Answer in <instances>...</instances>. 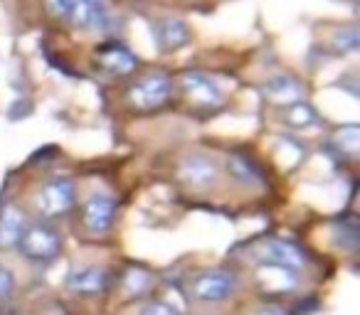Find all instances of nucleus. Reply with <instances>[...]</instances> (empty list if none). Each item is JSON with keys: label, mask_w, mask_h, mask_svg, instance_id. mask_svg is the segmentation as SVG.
<instances>
[{"label": "nucleus", "mask_w": 360, "mask_h": 315, "mask_svg": "<svg viewBox=\"0 0 360 315\" xmlns=\"http://www.w3.org/2000/svg\"><path fill=\"white\" fill-rule=\"evenodd\" d=\"M18 249L27 261L52 264L62 254V236L55 227L45 224V222H32L22 229L20 239H18Z\"/></svg>", "instance_id": "f257e3e1"}, {"label": "nucleus", "mask_w": 360, "mask_h": 315, "mask_svg": "<svg viewBox=\"0 0 360 315\" xmlns=\"http://www.w3.org/2000/svg\"><path fill=\"white\" fill-rule=\"evenodd\" d=\"M170 94H173V79L163 72H150L129 86L126 99L136 111H155L168 104Z\"/></svg>", "instance_id": "f03ea898"}, {"label": "nucleus", "mask_w": 360, "mask_h": 315, "mask_svg": "<svg viewBox=\"0 0 360 315\" xmlns=\"http://www.w3.org/2000/svg\"><path fill=\"white\" fill-rule=\"evenodd\" d=\"M77 202V187L70 177H52L40 187L35 197V207L45 220H57L72 212Z\"/></svg>", "instance_id": "7ed1b4c3"}, {"label": "nucleus", "mask_w": 360, "mask_h": 315, "mask_svg": "<svg viewBox=\"0 0 360 315\" xmlns=\"http://www.w3.org/2000/svg\"><path fill=\"white\" fill-rule=\"evenodd\" d=\"M193 298L200 303H225L237 293V276L225 269L205 271L193 281Z\"/></svg>", "instance_id": "20e7f679"}, {"label": "nucleus", "mask_w": 360, "mask_h": 315, "mask_svg": "<svg viewBox=\"0 0 360 315\" xmlns=\"http://www.w3.org/2000/svg\"><path fill=\"white\" fill-rule=\"evenodd\" d=\"M111 286H114V279L101 266H82L67 276V288L84 298H99L106 290H111Z\"/></svg>", "instance_id": "39448f33"}, {"label": "nucleus", "mask_w": 360, "mask_h": 315, "mask_svg": "<svg viewBox=\"0 0 360 315\" xmlns=\"http://www.w3.org/2000/svg\"><path fill=\"white\" fill-rule=\"evenodd\" d=\"M183 94H186L188 101L200 111H217L225 104V96H222V91L215 86V81L198 74V72H188V74L183 76Z\"/></svg>", "instance_id": "423d86ee"}, {"label": "nucleus", "mask_w": 360, "mask_h": 315, "mask_svg": "<svg viewBox=\"0 0 360 315\" xmlns=\"http://www.w3.org/2000/svg\"><path fill=\"white\" fill-rule=\"evenodd\" d=\"M109 6L106 0H72L70 6V18L67 22H72L75 27L86 32H99L109 27Z\"/></svg>", "instance_id": "0eeeda50"}, {"label": "nucleus", "mask_w": 360, "mask_h": 315, "mask_svg": "<svg viewBox=\"0 0 360 315\" xmlns=\"http://www.w3.org/2000/svg\"><path fill=\"white\" fill-rule=\"evenodd\" d=\"M116 200L111 195H91L89 200L84 202V224L91 234H109L111 227L116 222Z\"/></svg>", "instance_id": "6e6552de"}, {"label": "nucleus", "mask_w": 360, "mask_h": 315, "mask_svg": "<svg viewBox=\"0 0 360 315\" xmlns=\"http://www.w3.org/2000/svg\"><path fill=\"white\" fill-rule=\"evenodd\" d=\"M96 60H99L101 69L111 76H129L139 69V60H136V55L126 45H119V42L101 45L99 50H96Z\"/></svg>", "instance_id": "1a4fd4ad"}, {"label": "nucleus", "mask_w": 360, "mask_h": 315, "mask_svg": "<svg viewBox=\"0 0 360 315\" xmlns=\"http://www.w3.org/2000/svg\"><path fill=\"white\" fill-rule=\"evenodd\" d=\"M178 175L186 185L195 187V190H207V187H212L217 182V166L210 161V158L193 155V158L183 161Z\"/></svg>", "instance_id": "9d476101"}, {"label": "nucleus", "mask_w": 360, "mask_h": 315, "mask_svg": "<svg viewBox=\"0 0 360 315\" xmlns=\"http://www.w3.org/2000/svg\"><path fill=\"white\" fill-rule=\"evenodd\" d=\"M264 264H274L289 271H301L306 266V254L301 246L291 244V241L271 239L264 244Z\"/></svg>", "instance_id": "9b49d317"}, {"label": "nucleus", "mask_w": 360, "mask_h": 315, "mask_svg": "<svg viewBox=\"0 0 360 315\" xmlns=\"http://www.w3.org/2000/svg\"><path fill=\"white\" fill-rule=\"evenodd\" d=\"M155 42L160 52H175L191 42V30L183 20H160L155 25Z\"/></svg>", "instance_id": "f8f14e48"}, {"label": "nucleus", "mask_w": 360, "mask_h": 315, "mask_svg": "<svg viewBox=\"0 0 360 315\" xmlns=\"http://www.w3.org/2000/svg\"><path fill=\"white\" fill-rule=\"evenodd\" d=\"M22 229H25V215L15 205H8L0 212V249H13L18 246Z\"/></svg>", "instance_id": "ddd939ff"}, {"label": "nucleus", "mask_w": 360, "mask_h": 315, "mask_svg": "<svg viewBox=\"0 0 360 315\" xmlns=\"http://www.w3.org/2000/svg\"><path fill=\"white\" fill-rule=\"evenodd\" d=\"M264 94H266V99H271L274 104L291 106V104H299L301 101L304 86H301L296 79H291V76H276V79L266 81Z\"/></svg>", "instance_id": "4468645a"}, {"label": "nucleus", "mask_w": 360, "mask_h": 315, "mask_svg": "<svg viewBox=\"0 0 360 315\" xmlns=\"http://www.w3.org/2000/svg\"><path fill=\"white\" fill-rule=\"evenodd\" d=\"M259 281L266 290H274V293H286L296 286V271L281 269V266L266 264L259 269Z\"/></svg>", "instance_id": "2eb2a0df"}, {"label": "nucleus", "mask_w": 360, "mask_h": 315, "mask_svg": "<svg viewBox=\"0 0 360 315\" xmlns=\"http://www.w3.org/2000/svg\"><path fill=\"white\" fill-rule=\"evenodd\" d=\"M227 173L235 177L237 182L242 185H262V170L250 161L245 155H232L230 161H227Z\"/></svg>", "instance_id": "dca6fc26"}, {"label": "nucleus", "mask_w": 360, "mask_h": 315, "mask_svg": "<svg viewBox=\"0 0 360 315\" xmlns=\"http://www.w3.org/2000/svg\"><path fill=\"white\" fill-rule=\"evenodd\" d=\"M284 121L289 126H294V128H311V126H316L319 116H316V111L311 109V106L306 104V101H299V104L286 106Z\"/></svg>", "instance_id": "f3484780"}, {"label": "nucleus", "mask_w": 360, "mask_h": 315, "mask_svg": "<svg viewBox=\"0 0 360 315\" xmlns=\"http://www.w3.org/2000/svg\"><path fill=\"white\" fill-rule=\"evenodd\" d=\"M150 286H153V276H150V271H143V269L126 271L124 288L129 290L131 295H143L146 290H150Z\"/></svg>", "instance_id": "a211bd4d"}, {"label": "nucleus", "mask_w": 360, "mask_h": 315, "mask_svg": "<svg viewBox=\"0 0 360 315\" xmlns=\"http://www.w3.org/2000/svg\"><path fill=\"white\" fill-rule=\"evenodd\" d=\"M335 145L340 148V153H348L350 158L358 155V148H360V130L358 126H345L335 133Z\"/></svg>", "instance_id": "6ab92c4d"}, {"label": "nucleus", "mask_w": 360, "mask_h": 315, "mask_svg": "<svg viewBox=\"0 0 360 315\" xmlns=\"http://www.w3.org/2000/svg\"><path fill=\"white\" fill-rule=\"evenodd\" d=\"M335 42V52H348V50H355L358 47V30L355 27H345V30H340L338 35L333 37Z\"/></svg>", "instance_id": "aec40b11"}, {"label": "nucleus", "mask_w": 360, "mask_h": 315, "mask_svg": "<svg viewBox=\"0 0 360 315\" xmlns=\"http://www.w3.org/2000/svg\"><path fill=\"white\" fill-rule=\"evenodd\" d=\"M139 315H180V313L170 303H165V300H148L139 310Z\"/></svg>", "instance_id": "412c9836"}, {"label": "nucleus", "mask_w": 360, "mask_h": 315, "mask_svg": "<svg viewBox=\"0 0 360 315\" xmlns=\"http://www.w3.org/2000/svg\"><path fill=\"white\" fill-rule=\"evenodd\" d=\"M15 293V276L8 266L0 264V300H8Z\"/></svg>", "instance_id": "4be33fe9"}, {"label": "nucleus", "mask_w": 360, "mask_h": 315, "mask_svg": "<svg viewBox=\"0 0 360 315\" xmlns=\"http://www.w3.org/2000/svg\"><path fill=\"white\" fill-rule=\"evenodd\" d=\"M70 6L72 0H47V8H50V13L57 20H67L70 18Z\"/></svg>", "instance_id": "5701e85b"}, {"label": "nucleus", "mask_w": 360, "mask_h": 315, "mask_svg": "<svg viewBox=\"0 0 360 315\" xmlns=\"http://www.w3.org/2000/svg\"><path fill=\"white\" fill-rule=\"evenodd\" d=\"M255 315H286L281 308H262V310H257Z\"/></svg>", "instance_id": "b1692460"}]
</instances>
